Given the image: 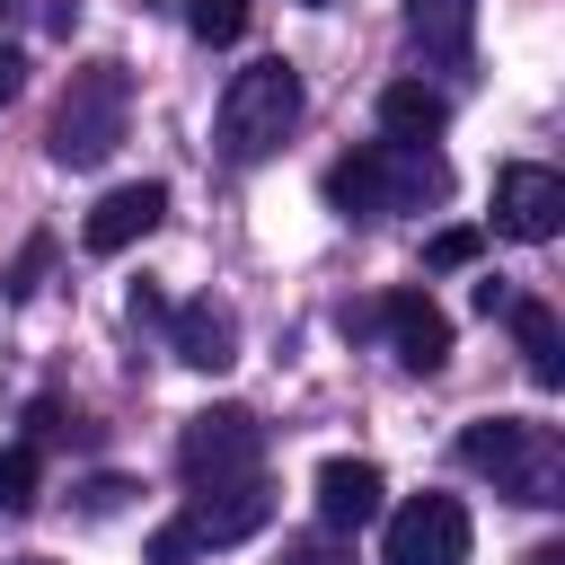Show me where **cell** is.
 Returning <instances> with one entry per match:
<instances>
[{"mask_svg": "<svg viewBox=\"0 0 565 565\" xmlns=\"http://www.w3.org/2000/svg\"><path fill=\"white\" fill-rule=\"evenodd\" d=\"M441 194H450V168L433 141H362L327 168V203L362 212V221H397V212H424Z\"/></svg>", "mask_w": 565, "mask_h": 565, "instance_id": "obj_1", "label": "cell"}, {"mask_svg": "<svg viewBox=\"0 0 565 565\" xmlns=\"http://www.w3.org/2000/svg\"><path fill=\"white\" fill-rule=\"evenodd\" d=\"M459 459H468L494 494H512V503H530V512L565 503V441H556V424L486 415V424H468V433H459Z\"/></svg>", "mask_w": 565, "mask_h": 565, "instance_id": "obj_2", "label": "cell"}, {"mask_svg": "<svg viewBox=\"0 0 565 565\" xmlns=\"http://www.w3.org/2000/svg\"><path fill=\"white\" fill-rule=\"evenodd\" d=\"M300 124V71L291 62H247L230 88H221V115H212V150L230 168H256L282 150V132Z\"/></svg>", "mask_w": 565, "mask_h": 565, "instance_id": "obj_3", "label": "cell"}, {"mask_svg": "<svg viewBox=\"0 0 565 565\" xmlns=\"http://www.w3.org/2000/svg\"><path fill=\"white\" fill-rule=\"evenodd\" d=\"M124 115H132V71L124 62H79L62 106H53V168H106L115 141H124Z\"/></svg>", "mask_w": 565, "mask_h": 565, "instance_id": "obj_4", "label": "cell"}, {"mask_svg": "<svg viewBox=\"0 0 565 565\" xmlns=\"http://www.w3.org/2000/svg\"><path fill=\"white\" fill-rule=\"evenodd\" d=\"M177 468H185V486L256 477V468H265V424H256L247 406H203V415H185V433H177Z\"/></svg>", "mask_w": 565, "mask_h": 565, "instance_id": "obj_5", "label": "cell"}, {"mask_svg": "<svg viewBox=\"0 0 565 565\" xmlns=\"http://www.w3.org/2000/svg\"><path fill=\"white\" fill-rule=\"evenodd\" d=\"M380 565H468V503L459 494H415L388 512Z\"/></svg>", "mask_w": 565, "mask_h": 565, "instance_id": "obj_6", "label": "cell"}, {"mask_svg": "<svg viewBox=\"0 0 565 565\" xmlns=\"http://www.w3.org/2000/svg\"><path fill=\"white\" fill-rule=\"evenodd\" d=\"M494 230L503 238H521V247H547L556 230H565V177L556 168H503L494 177Z\"/></svg>", "mask_w": 565, "mask_h": 565, "instance_id": "obj_7", "label": "cell"}, {"mask_svg": "<svg viewBox=\"0 0 565 565\" xmlns=\"http://www.w3.org/2000/svg\"><path fill=\"white\" fill-rule=\"evenodd\" d=\"M177 521L194 530V547H238V539H256V530L274 521V494H265L256 477H230V486H194V503H185Z\"/></svg>", "mask_w": 565, "mask_h": 565, "instance_id": "obj_8", "label": "cell"}, {"mask_svg": "<svg viewBox=\"0 0 565 565\" xmlns=\"http://www.w3.org/2000/svg\"><path fill=\"white\" fill-rule=\"evenodd\" d=\"M159 212H168V185H159V177H132V185H106V194L88 203L79 238H88L97 256H124L132 238H150V230H159Z\"/></svg>", "mask_w": 565, "mask_h": 565, "instance_id": "obj_9", "label": "cell"}, {"mask_svg": "<svg viewBox=\"0 0 565 565\" xmlns=\"http://www.w3.org/2000/svg\"><path fill=\"white\" fill-rule=\"evenodd\" d=\"M380 327H388V353H397L415 380H433V371L450 362V318H441L424 291H388V300H380Z\"/></svg>", "mask_w": 565, "mask_h": 565, "instance_id": "obj_10", "label": "cell"}, {"mask_svg": "<svg viewBox=\"0 0 565 565\" xmlns=\"http://www.w3.org/2000/svg\"><path fill=\"white\" fill-rule=\"evenodd\" d=\"M168 353H177L185 371H230V362H238V318H230V300H185V309H168Z\"/></svg>", "mask_w": 565, "mask_h": 565, "instance_id": "obj_11", "label": "cell"}, {"mask_svg": "<svg viewBox=\"0 0 565 565\" xmlns=\"http://www.w3.org/2000/svg\"><path fill=\"white\" fill-rule=\"evenodd\" d=\"M388 512V477L371 459H327L318 468V521L327 530H371Z\"/></svg>", "mask_w": 565, "mask_h": 565, "instance_id": "obj_12", "label": "cell"}, {"mask_svg": "<svg viewBox=\"0 0 565 565\" xmlns=\"http://www.w3.org/2000/svg\"><path fill=\"white\" fill-rule=\"evenodd\" d=\"M406 26H415V44L441 71H459L468 62V35H477V0H406Z\"/></svg>", "mask_w": 565, "mask_h": 565, "instance_id": "obj_13", "label": "cell"}, {"mask_svg": "<svg viewBox=\"0 0 565 565\" xmlns=\"http://www.w3.org/2000/svg\"><path fill=\"white\" fill-rule=\"evenodd\" d=\"M441 124H450V97L441 88H424V79L380 88V132L388 141H441Z\"/></svg>", "mask_w": 565, "mask_h": 565, "instance_id": "obj_14", "label": "cell"}, {"mask_svg": "<svg viewBox=\"0 0 565 565\" xmlns=\"http://www.w3.org/2000/svg\"><path fill=\"white\" fill-rule=\"evenodd\" d=\"M503 318H512V335H521L530 380H539V388H556V380H565V353H556V309H547V300H503Z\"/></svg>", "mask_w": 565, "mask_h": 565, "instance_id": "obj_15", "label": "cell"}, {"mask_svg": "<svg viewBox=\"0 0 565 565\" xmlns=\"http://www.w3.org/2000/svg\"><path fill=\"white\" fill-rule=\"evenodd\" d=\"M185 26L203 44H238L247 35V0H185Z\"/></svg>", "mask_w": 565, "mask_h": 565, "instance_id": "obj_16", "label": "cell"}, {"mask_svg": "<svg viewBox=\"0 0 565 565\" xmlns=\"http://www.w3.org/2000/svg\"><path fill=\"white\" fill-rule=\"evenodd\" d=\"M35 503V441H9L0 450V512H26Z\"/></svg>", "mask_w": 565, "mask_h": 565, "instance_id": "obj_17", "label": "cell"}, {"mask_svg": "<svg viewBox=\"0 0 565 565\" xmlns=\"http://www.w3.org/2000/svg\"><path fill=\"white\" fill-rule=\"evenodd\" d=\"M124 503H132V477H88V486H79V512H88V521H106V512H124Z\"/></svg>", "mask_w": 565, "mask_h": 565, "instance_id": "obj_18", "label": "cell"}, {"mask_svg": "<svg viewBox=\"0 0 565 565\" xmlns=\"http://www.w3.org/2000/svg\"><path fill=\"white\" fill-rule=\"evenodd\" d=\"M194 556H203V547H194L185 521H159V530H150V565H194Z\"/></svg>", "mask_w": 565, "mask_h": 565, "instance_id": "obj_19", "label": "cell"}, {"mask_svg": "<svg viewBox=\"0 0 565 565\" xmlns=\"http://www.w3.org/2000/svg\"><path fill=\"white\" fill-rule=\"evenodd\" d=\"M44 256H53V238H26V256H18V274H9V300H26V291L44 282Z\"/></svg>", "mask_w": 565, "mask_h": 565, "instance_id": "obj_20", "label": "cell"}, {"mask_svg": "<svg viewBox=\"0 0 565 565\" xmlns=\"http://www.w3.org/2000/svg\"><path fill=\"white\" fill-rule=\"evenodd\" d=\"M468 256H477V230H441L433 238V265H468Z\"/></svg>", "mask_w": 565, "mask_h": 565, "instance_id": "obj_21", "label": "cell"}, {"mask_svg": "<svg viewBox=\"0 0 565 565\" xmlns=\"http://www.w3.org/2000/svg\"><path fill=\"white\" fill-rule=\"evenodd\" d=\"M18 88H26V62H18V44H9V35H0V106H9V97H18Z\"/></svg>", "mask_w": 565, "mask_h": 565, "instance_id": "obj_22", "label": "cell"}, {"mask_svg": "<svg viewBox=\"0 0 565 565\" xmlns=\"http://www.w3.org/2000/svg\"><path fill=\"white\" fill-rule=\"evenodd\" d=\"M282 565H344V556H335V547H327V539H300V547H291V556H282Z\"/></svg>", "mask_w": 565, "mask_h": 565, "instance_id": "obj_23", "label": "cell"}, {"mask_svg": "<svg viewBox=\"0 0 565 565\" xmlns=\"http://www.w3.org/2000/svg\"><path fill=\"white\" fill-rule=\"evenodd\" d=\"M18 565H53V556H18Z\"/></svg>", "mask_w": 565, "mask_h": 565, "instance_id": "obj_24", "label": "cell"}, {"mask_svg": "<svg viewBox=\"0 0 565 565\" xmlns=\"http://www.w3.org/2000/svg\"><path fill=\"white\" fill-rule=\"evenodd\" d=\"M300 9H327V0H300Z\"/></svg>", "mask_w": 565, "mask_h": 565, "instance_id": "obj_25", "label": "cell"}]
</instances>
